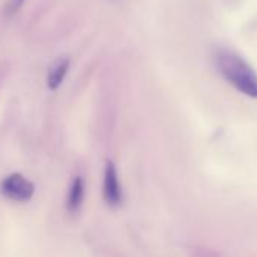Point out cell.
Here are the masks:
<instances>
[{"instance_id":"obj_3","label":"cell","mask_w":257,"mask_h":257,"mask_svg":"<svg viewBox=\"0 0 257 257\" xmlns=\"http://www.w3.org/2000/svg\"><path fill=\"white\" fill-rule=\"evenodd\" d=\"M103 198L107 206H118L121 203V186L115 164L107 161L103 176Z\"/></svg>"},{"instance_id":"obj_8","label":"cell","mask_w":257,"mask_h":257,"mask_svg":"<svg viewBox=\"0 0 257 257\" xmlns=\"http://www.w3.org/2000/svg\"><path fill=\"white\" fill-rule=\"evenodd\" d=\"M26 2H28V0H11V2L8 4V7H7V14L8 16H16L23 8V5Z\"/></svg>"},{"instance_id":"obj_5","label":"cell","mask_w":257,"mask_h":257,"mask_svg":"<svg viewBox=\"0 0 257 257\" xmlns=\"http://www.w3.org/2000/svg\"><path fill=\"white\" fill-rule=\"evenodd\" d=\"M83 195H85V185H83V179L80 176H76L71 180L70 189H68V195H67V207L71 213L77 212L79 207L83 203Z\"/></svg>"},{"instance_id":"obj_6","label":"cell","mask_w":257,"mask_h":257,"mask_svg":"<svg viewBox=\"0 0 257 257\" xmlns=\"http://www.w3.org/2000/svg\"><path fill=\"white\" fill-rule=\"evenodd\" d=\"M239 35L242 37V40H246V41H255L257 40V14L251 16L249 19H246L240 25Z\"/></svg>"},{"instance_id":"obj_2","label":"cell","mask_w":257,"mask_h":257,"mask_svg":"<svg viewBox=\"0 0 257 257\" xmlns=\"http://www.w3.org/2000/svg\"><path fill=\"white\" fill-rule=\"evenodd\" d=\"M0 191H2V194L10 200L28 201L32 198V195L35 192V186L25 176L14 173V174L7 176L2 182H0Z\"/></svg>"},{"instance_id":"obj_1","label":"cell","mask_w":257,"mask_h":257,"mask_svg":"<svg viewBox=\"0 0 257 257\" xmlns=\"http://www.w3.org/2000/svg\"><path fill=\"white\" fill-rule=\"evenodd\" d=\"M213 65L236 91L257 98V71L240 53L230 47H218L213 52Z\"/></svg>"},{"instance_id":"obj_4","label":"cell","mask_w":257,"mask_h":257,"mask_svg":"<svg viewBox=\"0 0 257 257\" xmlns=\"http://www.w3.org/2000/svg\"><path fill=\"white\" fill-rule=\"evenodd\" d=\"M70 70V59L68 58H61L58 59L49 70L47 74V86L50 89H58L62 82L65 80L67 74Z\"/></svg>"},{"instance_id":"obj_7","label":"cell","mask_w":257,"mask_h":257,"mask_svg":"<svg viewBox=\"0 0 257 257\" xmlns=\"http://www.w3.org/2000/svg\"><path fill=\"white\" fill-rule=\"evenodd\" d=\"M246 0H221L222 7L230 13H239L245 7Z\"/></svg>"}]
</instances>
